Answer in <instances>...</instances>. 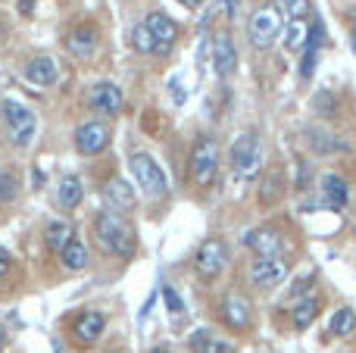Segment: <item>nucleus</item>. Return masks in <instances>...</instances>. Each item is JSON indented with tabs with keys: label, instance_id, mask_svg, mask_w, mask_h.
Here are the masks:
<instances>
[{
	"label": "nucleus",
	"instance_id": "nucleus-1",
	"mask_svg": "<svg viewBox=\"0 0 356 353\" xmlns=\"http://www.w3.org/2000/svg\"><path fill=\"white\" fill-rule=\"evenodd\" d=\"M94 241L104 254L110 256H131L135 254V235H131L129 222L122 219V213L104 210L94 219Z\"/></svg>",
	"mask_w": 356,
	"mask_h": 353
},
{
	"label": "nucleus",
	"instance_id": "nucleus-2",
	"mask_svg": "<svg viewBox=\"0 0 356 353\" xmlns=\"http://www.w3.org/2000/svg\"><path fill=\"white\" fill-rule=\"evenodd\" d=\"M263 160H266V147L257 131H244V135L234 138L232 150H228V163H232L234 179L253 181L263 172Z\"/></svg>",
	"mask_w": 356,
	"mask_h": 353
},
{
	"label": "nucleus",
	"instance_id": "nucleus-3",
	"mask_svg": "<svg viewBox=\"0 0 356 353\" xmlns=\"http://www.w3.org/2000/svg\"><path fill=\"white\" fill-rule=\"evenodd\" d=\"M282 31H284L282 13H278V6H272V3L257 6L250 22H247V35H250V44L257 50H269L272 44L282 38Z\"/></svg>",
	"mask_w": 356,
	"mask_h": 353
},
{
	"label": "nucleus",
	"instance_id": "nucleus-4",
	"mask_svg": "<svg viewBox=\"0 0 356 353\" xmlns=\"http://www.w3.org/2000/svg\"><path fill=\"white\" fill-rule=\"evenodd\" d=\"M129 169H131L135 181L141 185V191L147 194V197H163V194L169 191L166 172H163L160 163H156L150 154H144V150H135V154L129 156Z\"/></svg>",
	"mask_w": 356,
	"mask_h": 353
},
{
	"label": "nucleus",
	"instance_id": "nucleus-5",
	"mask_svg": "<svg viewBox=\"0 0 356 353\" xmlns=\"http://www.w3.org/2000/svg\"><path fill=\"white\" fill-rule=\"evenodd\" d=\"M191 179L197 181L200 188L213 185L216 172H219V144H216V138L209 135H200L194 144V150H191Z\"/></svg>",
	"mask_w": 356,
	"mask_h": 353
},
{
	"label": "nucleus",
	"instance_id": "nucleus-6",
	"mask_svg": "<svg viewBox=\"0 0 356 353\" xmlns=\"http://www.w3.org/2000/svg\"><path fill=\"white\" fill-rule=\"evenodd\" d=\"M3 119H6V129H10V138H13V144H16V147H29V144L35 141L38 119H35V113H31L25 104L6 97L3 100Z\"/></svg>",
	"mask_w": 356,
	"mask_h": 353
},
{
	"label": "nucleus",
	"instance_id": "nucleus-7",
	"mask_svg": "<svg viewBox=\"0 0 356 353\" xmlns=\"http://www.w3.org/2000/svg\"><path fill=\"white\" fill-rule=\"evenodd\" d=\"M247 279L257 291H272L278 288L284 279H288V263L278 260V256H257L247 269Z\"/></svg>",
	"mask_w": 356,
	"mask_h": 353
},
{
	"label": "nucleus",
	"instance_id": "nucleus-8",
	"mask_svg": "<svg viewBox=\"0 0 356 353\" xmlns=\"http://www.w3.org/2000/svg\"><path fill=\"white\" fill-rule=\"evenodd\" d=\"M75 150L81 156H97L106 150L110 144V129H106L100 119H88V122H79L75 125Z\"/></svg>",
	"mask_w": 356,
	"mask_h": 353
},
{
	"label": "nucleus",
	"instance_id": "nucleus-9",
	"mask_svg": "<svg viewBox=\"0 0 356 353\" xmlns=\"http://www.w3.org/2000/svg\"><path fill=\"white\" fill-rule=\"evenodd\" d=\"M225 266H228V244L219 241V238L207 241L194 256V269L200 279H216V275H222Z\"/></svg>",
	"mask_w": 356,
	"mask_h": 353
},
{
	"label": "nucleus",
	"instance_id": "nucleus-10",
	"mask_svg": "<svg viewBox=\"0 0 356 353\" xmlns=\"http://www.w3.org/2000/svg\"><path fill=\"white\" fill-rule=\"evenodd\" d=\"M209 60H213V69L219 79H232L234 75V69H238V50H234V41L228 31H216L213 35Z\"/></svg>",
	"mask_w": 356,
	"mask_h": 353
},
{
	"label": "nucleus",
	"instance_id": "nucleus-11",
	"mask_svg": "<svg viewBox=\"0 0 356 353\" xmlns=\"http://www.w3.org/2000/svg\"><path fill=\"white\" fill-rule=\"evenodd\" d=\"M88 106L97 110L100 116H119L122 113V91L113 81H97L88 91Z\"/></svg>",
	"mask_w": 356,
	"mask_h": 353
},
{
	"label": "nucleus",
	"instance_id": "nucleus-12",
	"mask_svg": "<svg viewBox=\"0 0 356 353\" xmlns=\"http://www.w3.org/2000/svg\"><path fill=\"white\" fill-rule=\"evenodd\" d=\"M25 81L35 88H50L56 85V79H60V69H56V60L50 54H38L31 56L29 63H25Z\"/></svg>",
	"mask_w": 356,
	"mask_h": 353
},
{
	"label": "nucleus",
	"instance_id": "nucleus-13",
	"mask_svg": "<svg viewBox=\"0 0 356 353\" xmlns=\"http://www.w3.org/2000/svg\"><path fill=\"white\" fill-rule=\"evenodd\" d=\"M97 28L94 25H75L66 35V50L75 56V60H91L94 50H97Z\"/></svg>",
	"mask_w": 356,
	"mask_h": 353
},
{
	"label": "nucleus",
	"instance_id": "nucleus-14",
	"mask_svg": "<svg viewBox=\"0 0 356 353\" xmlns=\"http://www.w3.org/2000/svg\"><path fill=\"white\" fill-rule=\"evenodd\" d=\"M104 200L110 204V210L131 213V210H135V204H138V194H135V188H131L125 179H110L104 185Z\"/></svg>",
	"mask_w": 356,
	"mask_h": 353
},
{
	"label": "nucleus",
	"instance_id": "nucleus-15",
	"mask_svg": "<svg viewBox=\"0 0 356 353\" xmlns=\"http://www.w3.org/2000/svg\"><path fill=\"white\" fill-rule=\"evenodd\" d=\"M222 319H225V325L228 329H234V331L250 329V322H253L250 304H247L241 294H228V297L222 300Z\"/></svg>",
	"mask_w": 356,
	"mask_h": 353
},
{
	"label": "nucleus",
	"instance_id": "nucleus-16",
	"mask_svg": "<svg viewBox=\"0 0 356 353\" xmlns=\"http://www.w3.org/2000/svg\"><path fill=\"white\" fill-rule=\"evenodd\" d=\"M241 241H244L250 250H257V256H278V250H282V235H278V229H272V225H263V229H257V231H247Z\"/></svg>",
	"mask_w": 356,
	"mask_h": 353
},
{
	"label": "nucleus",
	"instance_id": "nucleus-17",
	"mask_svg": "<svg viewBox=\"0 0 356 353\" xmlns=\"http://www.w3.org/2000/svg\"><path fill=\"white\" fill-rule=\"evenodd\" d=\"M104 329H106V319H104V313H97V310L81 313V316L72 322V331L81 344H94L100 335H104Z\"/></svg>",
	"mask_w": 356,
	"mask_h": 353
},
{
	"label": "nucleus",
	"instance_id": "nucleus-18",
	"mask_svg": "<svg viewBox=\"0 0 356 353\" xmlns=\"http://www.w3.org/2000/svg\"><path fill=\"white\" fill-rule=\"evenodd\" d=\"M322 310V300L316 297V294H303V297L294 300V306H291V322H294V329H309V325L316 322V316H319Z\"/></svg>",
	"mask_w": 356,
	"mask_h": 353
},
{
	"label": "nucleus",
	"instance_id": "nucleus-19",
	"mask_svg": "<svg viewBox=\"0 0 356 353\" xmlns=\"http://www.w3.org/2000/svg\"><path fill=\"white\" fill-rule=\"evenodd\" d=\"M81 200H85V191H81L79 175L66 172L60 179V185H56V206H60V210H75Z\"/></svg>",
	"mask_w": 356,
	"mask_h": 353
},
{
	"label": "nucleus",
	"instance_id": "nucleus-20",
	"mask_svg": "<svg viewBox=\"0 0 356 353\" xmlns=\"http://www.w3.org/2000/svg\"><path fill=\"white\" fill-rule=\"evenodd\" d=\"M147 28L154 31V38L160 44H175V38H178V25H175V19L172 16H166L163 10H154V13H147Z\"/></svg>",
	"mask_w": 356,
	"mask_h": 353
},
{
	"label": "nucleus",
	"instance_id": "nucleus-21",
	"mask_svg": "<svg viewBox=\"0 0 356 353\" xmlns=\"http://www.w3.org/2000/svg\"><path fill=\"white\" fill-rule=\"evenodd\" d=\"M322 191H325V200L332 206H347L350 204V188L341 179L338 172H325L322 175Z\"/></svg>",
	"mask_w": 356,
	"mask_h": 353
},
{
	"label": "nucleus",
	"instance_id": "nucleus-22",
	"mask_svg": "<svg viewBox=\"0 0 356 353\" xmlns=\"http://www.w3.org/2000/svg\"><path fill=\"white\" fill-rule=\"evenodd\" d=\"M307 41H309V22L307 19H288V25H284V31H282V44H284V50H303L307 47Z\"/></svg>",
	"mask_w": 356,
	"mask_h": 353
},
{
	"label": "nucleus",
	"instance_id": "nucleus-23",
	"mask_svg": "<svg viewBox=\"0 0 356 353\" xmlns=\"http://www.w3.org/2000/svg\"><path fill=\"white\" fill-rule=\"evenodd\" d=\"M72 241H75V225H69V222H54L44 231V244H47V250H54V254H63L66 244H72Z\"/></svg>",
	"mask_w": 356,
	"mask_h": 353
},
{
	"label": "nucleus",
	"instance_id": "nucleus-24",
	"mask_svg": "<svg viewBox=\"0 0 356 353\" xmlns=\"http://www.w3.org/2000/svg\"><path fill=\"white\" fill-rule=\"evenodd\" d=\"M303 138H307L309 150H313V154H319V156H325V154H338V150H344V147H347L344 141L332 138L328 131H322V129H309Z\"/></svg>",
	"mask_w": 356,
	"mask_h": 353
},
{
	"label": "nucleus",
	"instance_id": "nucleus-25",
	"mask_svg": "<svg viewBox=\"0 0 356 353\" xmlns=\"http://www.w3.org/2000/svg\"><path fill=\"white\" fill-rule=\"evenodd\" d=\"M191 350L194 353H232V344L222 341V338H216L213 331L200 329L191 335Z\"/></svg>",
	"mask_w": 356,
	"mask_h": 353
},
{
	"label": "nucleus",
	"instance_id": "nucleus-26",
	"mask_svg": "<svg viewBox=\"0 0 356 353\" xmlns=\"http://www.w3.org/2000/svg\"><path fill=\"white\" fill-rule=\"evenodd\" d=\"M131 47H135L138 54H156L160 41H156L154 31L147 28V22H138L135 28H131Z\"/></svg>",
	"mask_w": 356,
	"mask_h": 353
},
{
	"label": "nucleus",
	"instance_id": "nucleus-27",
	"mask_svg": "<svg viewBox=\"0 0 356 353\" xmlns=\"http://www.w3.org/2000/svg\"><path fill=\"white\" fill-rule=\"evenodd\" d=\"M353 331H356V313L350 306H341V310L332 316V335L347 338V335H353Z\"/></svg>",
	"mask_w": 356,
	"mask_h": 353
},
{
	"label": "nucleus",
	"instance_id": "nucleus-28",
	"mask_svg": "<svg viewBox=\"0 0 356 353\" xmlns=\"http://www.w3.org/2000/svg\"><path fill=\"white\" fill-rule=\"evenodd\" d=\"M60 260H63V266L66 269H85L88 266V247L75 238L72 244H66V250L60 254Z\"/></svg>",
	"mask_w": 356,
	"mask_h": 353
},
{
	"label": "nucleus",
	"instance_id": "nucleus-29",
	"mask_svg": "<svg viewBox=\"0 0 356 353\" xmlns=\"http://www.w3.org/2000/svg\"><path fill=\"white\" fill-rule=\"evenodd\" d=\"M282 197V172H269L259 181V204H275Z\"/></svg>",
	"mask_w": 356,
	"mask_h": 353
},
{
	"label": "nucleus",
	"instance_id": "nucleus-30",
	"mask_svg": "<svg viewBox=\"0 0 356 353\" xmlns=\"http://www.w3.org/2000/svg\"><path fill=\"white\" fill-rule=\"evenodd\" d=\"M300 54H303L300 56V79H313L316 63H319V47H316V44H307Z\"/></svg>",
	"mask_w": 356,
	"mask_h": 353
},
{
	"label": "nucleus",
	"instance_id": "nucleus-31",
	"mask_svg": "<svg viewBox=\"0 0 356 353\" xmlns=\"http://www.w3.org/2000/svg\"><path fill=\"white\" fill-rule=\"evenodd\" d=\"M288 19H307L309 16V0H278Z\"/></svg>",
	"mask_w": 356,
	"mask_h": 353
},
{
	"label": "nucleus",
	"instance_id": "nucleus-32",
	"mask_svg": "<svg viewBox=\"0 0 356 353\" xmlns=\"http://www.w3.org/2000/svg\"><path fill=\"white\" fill-rule=\"evenodd\" d=\"M316 279H319V275H316V272H303L300 279H297L294 285H291L288 297H291V300H297V297H303V294H309V288L316 285Z\"/></svg>",
	"mask_w": 356,
	"mask_h": 353
},
{
	"label": "nucleus",
	"instance_id": "nucleus-33",
	"mask_svg": "<svg viewBox=\"0 0 356 353\" xmlns=\"http://www.w3.org/2000/svg\"><path fill=\"white\" fill-rule=\"evenodd\" d=\"M10 200H16V179L0 169V206L10 204Z\"/></svg>",
	"mask_w": 356,
	"mask_h": 353
},
{
	"label": "nucleus",
	"instance_id": "nucleus-34",
	"mask_svg": "<svg viewBox=\"0 0 356 353\" xmlns=\"http://www.w3.org/2000/svg\"><path fill=\"white\" fill-rule=\"evenodd\" d=\"M160 294H163V300H166V310L169 313H184V300L178 297V291H175L172 285H163Z\"/></svg>",
	"mask_w": 356,
	"mask_h": 353
},
{
	"label": "nucleus",
	"instance_id": "nucleus-35",
	"mask_svg": "<svg viewBox=\"0 0 356 353\" xmlns=\"http://www.w3.org/2000/svg\"><path fill=\"white\" fill-rule=\"evenodd\" d=\"M316 113H322V116H334V110H338V104H334V97L328 91H319L316 94Z\"/></svg>",
	"mask_w": 356,
	"mask_h": 353
},
{
	"label": "nucleus",
	"instance_id": "nucleus-36",
	"mask_svg": "<svg viewBox=\"0 0 356 353\" xmlns=\"http://www.w3.org/2000/svg\"><path fill=\"white\" fill-rule=\"evenodd\" d=\"M309 181V166L303 160H297L294 163V188H303Z\"/></svg>",
	"mask_w": 356,
	"mask_h": 353
},
{
	"label": "nucleus",
	"instance_id": "nucleus-37",
	"mask_svg": "<svg viewBox=\"0 0 356 353\" xmlns=\"http://www.w3.org/2000/svg\"><path fill=\"white\" fill-rule=\"evenodd\" d=\"M10 254H6V250L3 247H0V275H6V272H10Z\"/></svg>",
	"mask_w": 356,
	"mask_h": 353
},
{
	"label": "nucleus",
	"instance_id": "nucleus-38",
	"mask_svg": "<svg viewBox=\"0 0 356 353\" xmlns=\"http://www.w3.org/2000/svg\"><path fill=\"white\" fill-rule=\"evenodd\" d=\"M44 181H47V179H44V172H41V169H35V172H31V188H41Z\"/></svg>",
	"mask_w": 356,
	"mask_h": 353
},
{
	"label": "nucleus",
	"instance_id": "nucleus-39",
	"mask_svg": "<svg viewBox=\"0 0 356 353\" xmlns=\"http://www.w3.org/2000/svg\"><path fill=\"white\" fill-rule=\"evenodd\" d=\"M234 6H238V0H225V10H228V19H234Z\"/></svg>",
	"mask_w": 356,
	"mask_h": 353
},
{
	"label": "nucleus",
	"instance_id": "nucleus-40",
	"mask_svg": "<svg viewBox=\"0 0 356 353\" xmlns=\"http://www.w3.org/2000/svg\"><path fill=\"white\" fill-rule=\"evenodd\" d=\"M19 10H22L25 16H29V13H31V0H19Z\"/></svg>",
	"mask_w": 356,
	"mask_h": 353
},
{
	"label": "nucleus",
	"instance_id": "nucleus-41",
	"mask_svg": "<svg viewBox=\"0 0 356 353\" xmlns=\"http://www.w3.org/2000/svg\"><path fill=\"white\" fill-rule=\"evenodd\" d=\"M147 353H175L172 347H163V344H160V347H154V350H147Z\"/></svg>",
	"mask_w": 356,
	"mask_h": 353
},
{
	"label": "nucleus",
	"instance_id": "nucleus-42",
	"mask_svg": "<svg viewBox=\"0 0 356 353\" xmlns=\"http://www.w3.org/2000/svg\"><path fill=\"white\" fill-rule=\"evenodd\" d=\"M3 344H6V331H3V325H0V353H3Z\"/></svg>",
	"mask_w": 356,
	"mask_h": 353
},
{
	"label": "nucleus",
	"instance_id": "nucleus-43",
	"mask_svg": "<svg viewBox=\"0 0 356 353\" xmlns=\"http://www.w3.org/2000/svg\"><path fill=\"white\" fill-rule=\"evenodd\" d=\"M178 3H184V6H200V0H178Z\"/></svg>",
	"mask_w": 356,
	"mask_h": 353
},
{
	"label": "nucleus",
	"instance_id": "nucleus-44",
	"mask_svg": "<svg viewBox=\"0 0 356 353\" xmlns=\"http://www.w3.org/2000/svg\"><path fill=\"white\" fill-rule=\"evenodd\" d=\"M3 38H6V28H3V22H0V41H3Z\"/></svg>",
	"mask_w": 356,
	"mask_h": 353
},
{
	"label": "nucleus",
	"instance_id": "nucleus-45",
	"mask_svg": "<svg viewBox=\"0 0 356 353\" xmlns=\"http://www.w3.org/2000/svg\"><path fill=\"white\" fill-rule=\"evenodd\" d=\"M350 47H353V54H356V35L350 38Z\"/></svg>",
	"mask_w": 356,
	"mask_h": 353
}]
</instances>
